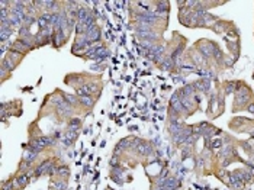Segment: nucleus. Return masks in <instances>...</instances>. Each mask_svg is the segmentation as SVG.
I'll list each match as a JSON object with an SVG mask.
<instances>
[{
    "instance_id": "9d476101",
    "label": "nucleus",
    "mask_w": 254,
    "mask_h": 190,
    "mask_svg": "<svg viewBox=\"0 0 254 190\" xmlns=\"http://www.w3.org/2000/svg\"><path fill=\"white\" fill-rule=\"evenodd\" d=\"M64 100L67 102V103L70 102V103H73V105L76 103V99H74V96H65V99H64Z\"/></svg>"
},
{
    "instance_id": "0eeeda50",
    "label": "nucleus",
    "mask_w": 254,
    "mask_h": 190,
    "mask_svg": "<svg viewBox=\"0 0 254 190\" xmlns=\"http://www.w3.org/2000/svg\"><path fill=\"white\" fill-rule=\"evenodd\" d=\"M16 183H17V186H25L26 183H28V176H19V177L16 178Z\"/></svg>"
},
{
    "instance_id": "f257e3e1",
    "label": "nucleus",
    "mask_w": 254,
    "mask_h": 190,
    "mask_svg": "<svg viewBox=\"0 0 254 190\" xmlns=\"http://www.w3.org/2000/svg\"><path fill=\"white\" fill-rule=\"evenodd\" d=\"M158 17H161L160 15L157 12H151V10H145V12H141L137 15V21L140 22V23H147V25H154L157 21H158Z\"/></svg>"
},
{
    "instance_id": "f03ea898",
    "label": "nucleus",
    "mask_w": 254,
    "mask_h": 190,
    "mask_svg": "<svg viewBox=\"0 0 254 190\" xmlns=\"http://www.w3.org/2000/svg\"><path fill=\"white\" fill-rule=\"evenodd\" d=\"M55 106H57V109H58L60 113L63 115H71V106L68 105L65 100L63 99H55Z\"/></svg>"
},
{
    "instance_id": "7ed1b4c3",
    "label": "nucleus",
    "mask_w": 254,
    "mask_h": 190,
    "mask_svg": "<svg viewBox=\"0 0 254 190\" xmlns=\"http://www.w3.org/2000/svg\"><path fill=\"white\" fill-rule=\"evenodd\" d=\"M135 150L138 154H141V155H150L152 151V148L151 145H150L148 142H141V144H135Z\"/></svg>"
},
{
    "instance_id": "20e7f679",
    "label": "nucleus",
    "mask_w": 254,
    "mask_h": 190,
    "mask_svg": "<svg viewBox=\"0 0 254 190\" xmlns=\"http://www.w3.org/2000/svg\"><path fill=\"white\" fill-rule=\"evenodd\" d=\"M39 152H36V151H34L32 148H26V151L23 152V161H26V163H32V161L36 158V155H38Z\"/></svg>"
},
{
    "instance_id": "6e6552de",
    "label": "nucleus",
    "mask_w": 254,
    "mask_h": 190,
    "mask_svg": "<svg viewBox=\"0 0 254 190\" xmlns=\"http://www.w3.org/2000/svg\"><path fill=\"white\" fill-rule=\"evenodd\" d=\"M57 174H58V176H61V177H65V176H68V169H67V167L57 169Z\"/></svg>"
},
{
    "instance_id": "39448f33",
    "label": "nucleus",
    "mask_w": 254,
    "mask_h": 190,
    "mask_svg": "<svg viewBox=\"0 0 254 190\" xmlns=\"http://www.w3.org/2000/svg\"><path fill=\"white\" fill-rule=\"evenodd\" d=\"M44 7L47 10H54V9H58V3L57 2H42Z\"/></svg>"
},
{
    "instance_id": "423d86ee",
    "label": "nucleus",
    "mask_w": 254,
    "mask_h": 190,
    "mask_svg": "<svg viewBox=\"0 0 254 190\" xmlns=\"http://www.w3.org/2000/svg\"><path fill=\"white\" fill-rule=\"evenodd\" d=\"M79 99H80V102L84 106H92V105H93V100H92V97H90V96H80Z\"/></svg>"
},
{
    "instance_id": "1a4fd4ad",
    "label": "nucleus",
    "mask_w": 254,
    "mask_h": 190,
    "mask_svg": "<svg viewBox=\"0 0 254 190\" xmlns=\"http://www.w3.org/2000/svg\"><path fill=\"white\" fill-rule=\"evenodd\" d=\"M65 187H67V184L64 182H57L55 183V189H58V190H65Z\"/></svg>"
}]
</instances>
